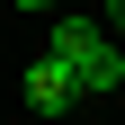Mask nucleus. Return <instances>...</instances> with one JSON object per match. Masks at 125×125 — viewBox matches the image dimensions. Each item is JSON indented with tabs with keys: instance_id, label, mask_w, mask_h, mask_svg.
I'll list each match as a JSON object with an SVG mask.
<instances>
[{
	"instance_id": "3",
	"label": "nucleus",
	"mask_w": 125,
	"mask_h": 125,
	"mask_svg": "<svg viewBox=\"0 0 125 125\" xmlns=\"http://www.w3.org/2000/svg\"><path fill=\"white\" fill-rule=\"evenodd\" d=\"M98 18H107V27H116V36H125V0H107V9H98Z\"/></svg>"
},
{
	"instance_id": "4",
	"label": "nucleus",
	"mask_w": 125,
	"mask_h": 125,
	"mask_svg": "<svg viewBox=\"0 0 125 125\" xmlns=\"http://www.w3.org/2000/svg\"><path fill=\"white\" fill-rule=\"evenodd\" d=\"M18 9H54V0H18Z\"/></svg>"
},
{
	"instance_id": "1",
	"label": "nucleus",
	"mask_w": 125,
	"mask_h": 125,
	"mask_svg": "<svg viewBox=\"0 0 125 125\" xmlns=\"http://www.w3.org/2000/svg\"><path fill=\"white\" fill-rule=\"evenodd\" d=\"M45 54H54L62 72H72V89H81V98H107V89L125 81V45L107 36V27H89L81 9H62V18H54V36H45Z\"/></svg>"
},
{
	"instance_id": "2",
	"label": "nucleus",
	"mask_w": 125,
	"mask_h": 125,
	"mask_svg": "<svg viewBox=\"0 0 125 125\" xmlns=\"http://www.w3.org/2000/svg\"><path fill=\"white\" fill-rule=\"evenodd\" d=\"M18 98L36 107V116H62V107H81V89H72V72H62L54 54H36V62H27V81H18Z\"/></svg>"
}]
</instances>
